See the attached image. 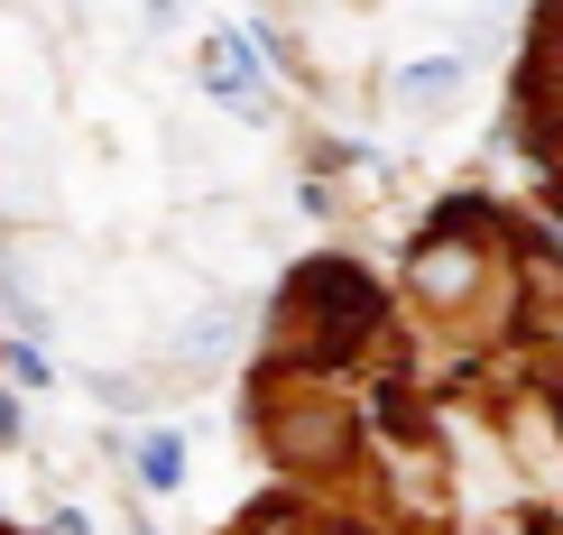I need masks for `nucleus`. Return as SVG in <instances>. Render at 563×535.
Returning <instances> with one entry per match:
<instances>
[{
	"mask_svg": "<svg viewBox=\"0 0 563 535\" xmlns=\"http://www.w3.org/2000/svg\"><path fill=\"white\" fill-rule=\"evenodd\" d=\"M213 535H369V526H351V517H333V508H314L296 490H250Z\"/></svg>",
	"mask_w": 563,
	"mask_h": 535,
	"instance_id": "nucleus-3",
	"label": "nucleus"
},
{
	"mask_svg": "<svg viewBox=\"0 0 563 535\" xmlns=\"http://www.w3.org/2000/svg\"><path fill=\"white\" fill-rule=\"evenodd\" d=\"M388 305L462 434L481 526L563 508V222L518 194H443L397 241Z\"/></svg>",
	"mask_w": 563,
	"mask_h": 535,
	"instance_id": "nucleus-1",
	"label": "nucleus"
},
{
	"mask_svg": "<svg viewBox=\"0 0 563 535\" xmlns=\"http://www.w3.org/2000/svg\"><path fill=\"white\" fill-rule=\"evenodd\" d=\"M0 535H37V526H19V517H0Z\"/></svg>",
	"mask_w": 563,
	"mask_h": 535,
	"instance_id": "nucleus-5",
	"label": "nucleus"
},
{
	"mask_svg": "<svg viewBox=\"0 0 563 535\" xmlns=\"http://www.w3.org/2000/svg\"><path fill=\"white\" fill-rule=\"evenodd\" d=\"M508 148L527 167V203L563 222V0H536L508 65Z\"/></svg>",
	"mask_w": 563,
	"mask_h": 535,
	"instance_id": "nucleus-2",
	"label": "nucleus"
},
{
	"mask_svg": "<svg viewBox=\"0 0 563 535\" xmlns=\"http://www.w3.org/2000/svg\"><path fill=\"white\" fill-rule=\"evenodd\" d=\"M481 535H563V508H508V517H489Z\"/></svg>",
	"mask_w": 563,
	"mask_h": 535,
	"instance_id": "nucleus-4",
	"label": "nucleus"
}]
</instances>
